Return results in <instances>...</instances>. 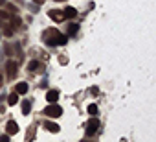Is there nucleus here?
<instances>
[{"instance_id": "1", "label": "nucleus", "mask_w": 156, "mask_h": 142, "mask_svg": "<svg viewBox=\"0 0 156 142\" xmlns=\"http://www.w3.org/2000/svg\"><path fill=\"white\" fill-rule=\"evenodd\" d=\"M42 39L46 41V44L57 46V44H64V42L68 41V35H61L55 28H48L44 33H42Z\"/></svg>"}, {"instance_id": "2", "label": "nucleus", "mask_w": 156, "mask_h": 142, "mask_svg": "<svg viewBox=\"0 0 156 142\" xmlns=\"http://www.w3.org/2000/svg\"><path fill=\"white\" fill-rule=\"evenodd\" d=\"M44 114H48V116H52V118H59L62 114V109L57 104H50L48 107L44 109Z\"/></svg>"}, {"instance_id": "3", "label": "nucleus", "mask_w": 156, "mask_h": 142, "mask_svg": "<svg viewBox=\"0 0 156 142\" xmlns=\"http://www.w3.org/2000/svg\"><path fill=\"white\" fill-rule=\"evenodd\" d=\"M99 125H101V124H99V120H97V118H92V120L87 124V135L90 137V135H94V133H97Z\"/></svg>"}, {"instance_id": "4", "label": "nucleus", "mask_w": 156, "mask_h": 142, "mask_svg": "<svg viewBox=\"0 0 156 142\" xmlns=\"http://www.w3.org/2000/svg\"><path fill=\"white\" fill-rule=\"evenodd\" d=\"M6 74H7V78H15L17 76V63L15 61H7L6 63Z\"/></svg>"}, {"instance_id": "5", "label": "nucleus", "mask_w": 156, "mask_h": 142, "mask_svg": "<svg viewBox=\"0 0 156 142\" xmlns=\"http://www.w3.org/2000/svg\"><path fill=\"white\" fill-rule=\"evenodd\" d=\"M6 131H7V135H17V133H18V125H17V122H15V120H9V122H7V124H6Z\"/></svg>"}, {"instance_id": "6", "label": "nucleus", "mask_w": 156, "mask_h": 142, "mask_svg": "<svg viewBox=\"0 0 156 142\" xmlns=\"http://www.w3.org/2000/svg\"><path fill=\"white\" fill-rule=\"evenodd\" d=\"M50 19H53V21H57V22H62L64 21V13H62L61 9H50Z\"/></svg>"}, {"instance_id": "7", "label": "nucleus", "mask_w": 156, "mask_h": 142, "mask_svg": "<svg viewBox=\"0 0 156 142\" xmlns=\"http://www.w3.org/2000/svg\"><path fill=\"white\" fill-rule=\"evenodd\" d=\"M28 68L31 70V72H44V65L39 63V61H31L28 65Z\"/></svg>"}, {"instance_id": "8", "label": "nucleus", "mask_w": 156, "mask_h": 142, "mask_svg": "<svg viewBox=\"0 0 156 142\" xmlns=\"http://www.w3.org/2000/svg\"><path fill=\"white\" fill-rule=\"evenodd\" d=\"M46 100H48L50 104H57V100H59V90H48Z\"/></svg>"}, {"instance_id": "9", "label": "nucleus", "mask_w": 156, "mask_h": 142, "mask_svg": "<svg viewBox=\"0 0 156 142\" xmlns=\"http://www.w3.org/2000/svg\"><path fill=\"white\" fill-rule=\"evenodd\" d=\"M44 127L48 129L50 133H59V129H61L59 125L55 124V122H46V124H44Z\"/></svg>"}, {"instance_id": "10", "label": "nucleus", "mask_w": 156, "mask_h": 142, "mask_svg": "<svg viewBox=\"0 0 156 142\" xmlns=\"http://www.w3.org/2000/svg\"><path fill=\"white\" fill-rule=\"evenodd\" d=\"M62 13H64V19H73L77 15V11L73 9V7H66L64 11H62Z\"/></svg>"}, {"instance_id": "11", "label": "nucleus", "mask_w": 156, "mask_h": 142, "mask_svg": "<svg viewBox=\"0 0 156 142\" xmlns=\"http://www.w3.org/2000/svg\"><path fill=\"white\" fill-rule=\"evenodd\" d=\"M77 30H79V26L77 24H68V30H66V35H75Z\"/></svg>"}, {"instance_id": "12", "label": "nucleus", "mask_w": 156, "mask_h": 142, "mask_svg": "<svg viewBox=\"0 0 156 142\" xmlns=\"http://www.w3.org/2000/svg\"><path fill=\"white\" fill-rule=\"evenodd\" d=\"M28 92V83H18L17 85V94H26Z\"/></svg>"}, {"instance_id": "13", "label": "nucleus", "mask_w": 156, "mask_h": 142, "mask_svg": "<svg viewBox=\"0 0 156 142\" xmlns=\"http://www.w3.org/2000/svg\"><path fill=\"white\" fill-rule=\"evenodd\" d=\"M17 102H18V94H17V92L9 94V98H7V104H9V105H15Z\"/></svg>"}, {"instance_id": "14", "label": "nucleus", "mask_w": 156, "mask_h": 142, "mask_svg": "<svg viewBox=\"0 0 156 142\" xmlns=\"http://www.w3.org/2000/svg\"><path fill=\"white\" fill-rule=\"evenodd\" d=\"M29 109H31V104H29L28 100H24V102H22V113H24V114H29Z\"/></svg>"}, {"instance_id": "15", "label": "nucleus", "mask_w": 156, "mask_h": 142, "mask_svg": "<svg viewBox=\"0 0 156 142\" xmlns=\"http://www.w3.org/2000/svg\"><path fill=\"white\" fill-rule=\"evenodd\" d=\"M97 113H99V109H97V105H96V104H90V105H88V114L96 116Z\"/></svg>"}, {"instance_id": "16", "label": "nucleus", "mask_w": 156, "mask_h": 142, "mask_svg": "<svg viewBox=\"0 0 156 142\" xmlns=\"http://www.w3.org/2000/svg\"><path fill=\"white\" fill-rule=\"evenodd\" d=\"M4 6H6V7H7V9H9V11H11V13H17V7H15V6H13V4H7V2H6V4H4Z\"/></svg>"}, {"instance_id": "17", "label": "nucleus", "mask_w": 156, "mask_h": 142, "mask_svg": "<svg viewBox=\"0 0 156 142\" xmlns=\"http://www.w3.org/2000/svg\"><path fill=\"white\" fill-rule=\"evenodd\" d=\"M4 35H6V37H11V35H13V28H9V26H7V28L4 30Z\"/></svg>"}, {"instance_id": "18", "label": "nucleus", "mask_w": 156, "mask_h": 142, "mask_svg": "<svg viewBox=\"0 0 156 142\" xmlns=\"http://www.w3.org/2000/svg\"><path fill=\"white\" fill-rule=\"evenodd\" d=\"M33 135H35V125H31V127H29V133H28V140L33 139Z\"/></svg>"}, {"instance_id": "19", "label": "nucleus", "mask_w": 156, "mask_h": 142, "mask_svg": "<svg viewBox=\"0 0 156 142\" xmlns=\"http://www.w3.org/2000/svg\"><path fill=\"white\" fill-rule=\"evenodd\" d=\"M4 50H6V56H13V48H11L9 44H6V48H4Z\"/></svg>"}, {"instance_id": "20", "label": "nucleus", "mask_w": 156, "mask_h": 142, "mask_svg": "<svg viewBox=\"0 0 156 142\" xmlns=\"http://www.w3.org/2000/svg\"><path fill=\"white\" fill-rule=\"evenodd\" d=\"M20 24H22V22H20V19H13V26H15V28H18Z\"/></svg>"}, {"instance_id": "21", "label": "nucleus", "mask_w": 156, "mask_h": 142, "mask_svg": "<svg viewBox=\"0 0 156 142\" xmlns=\"http://www.w3.org/2000/svg\"><path fill=\"white\" fill-rule=\"evenodd\" d=\"M7 140H9V135H2L0 137V142H7Z\"/></svg>"}, {"instance_id": "22", "label": "nucleus", "mask_w": 156, "mask_h": 142, "mask_svg": "<svg viewBox=\"0 0 156 142\" xmlns=\"http://www.w3.org/2000/svg\"><path fill=\"white\" fill-rule=\"evenodd\" d=\"M90 92H92V94H99V89H97V87H92Z\"/></svg>"}, {"instance_id": "23", "label": "nucleus", "mask_w": 156, "mask_h": 142, "mask_svg": "<svg viewBox=\"0 0 156 142\" xmlns=\"http://www.w3.org/2000/svg\"><path fill=\"white\" fill-rule=\"evenodd\" d=\"M33 2H35V4H37V6H41V4H44V2H46V0H33Z\"/></svg>"}, {"instance_id": "24", "label": "nucleus", "mask_w": 156, "mask_h": 142, "mask_svg": "<svg viewBox=\"0 0 156 142\" xmlns=\"http://www.w3.org/2000/svg\"><path fill=\"white\" fill-rule=\"evenodd\" d=\"M4 4H6V0H0V6H4Z\"/></svg>"}, {"instance_id": "25", "label": "nucleus", "mask_w": 156, "mask_h": 142, "mask_svg": "<svg viewBox=\"0 0 156 142\" xmlns=\"http://www.w3.org/2000/svg\"><path fill=\"white\" fill-rule=\"evenodd\" d=\"M0 87H2V76H0Z\"/></svg>"}, {"instance_id": "26", "label": "nucleus", "mask_w": 156, "mask_h": 142, "mask_svg": "<svg viewBox=\"0 0 156 142\" xmlns=\"http://www.w3.org/2000/svg\"><path fill=\"white\" fill-rule=\"evenodd\" d=\"M55 2H64V0H55Z\"/></svg>"}]
</instances>
